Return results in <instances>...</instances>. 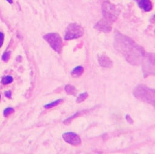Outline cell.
I'll use <instances>...</instances> for the list:
<instances>
[{
    "instance_id": "cell-3",
    "label": "cell",
    "mask_w": 155,
    "mask_h": 154,
    "mask_svg": "<svg viewBox=\"0 0 155 154\" xmlns=\"http://www.w3.org/2000/svg\"><path fill=\"white\" fill-rule=\"evenodd\" d=\"M45 41L50 45V46L52 48L56 53H60L62 51L63 47V42L62 38L58 33H48L43 36Z\"/></svg>"
},
{
    "instance_id": "cell-10",
    "label": "cell",
    "mask_w": 155,
    "mask_h": 154,
    "mask_svg": "<svg viewBox=\"0 0 155 154\" xmlns=\"http://www.w3.org/2000/svg\"><path fill=\"white\" fill-rule=\"evenodd\" d=\"M84 73V68L81 66H78L75 67L73 70L71 74L73 77L77 78V77L80 76Z\"/></svg>"
},
{
    "instance_id": "cell-9",
    "label": "cell",
    "mask_w": 155,
    "mask_h": 154,
    "mask_svg": "<svg viewBox=\"0 0 155 154\" xmlns=\"http://www.w3.org/2000/svg\"><path fill=\"white\" fill-rule=\"evenodd\" d=\"M139 7L145 12L151 11L153 9V4L150 0H139Z\"/></svg>"
},
{
    "instance_id": "cell-4",
    "label": "cell",
    "mask_w": 155,
    "mask_h": 154,
    "mask_svg": "<svg viewBox=\"0 0 155 154\" xmlns=\"http://www.w3.org/2000/svg\"><path fill=\"white\" fill-rule=\"evenodd\" d=\"M84 33V29L81 25L75 23L70 24L66 29L64 39L66 40L78 39L83 36Z\"/></svg>"
},
{
    "instance_id": "cell-22",
    "label": "cell",
    "mask_w": 155,
    "mask_h": 154,
    "mask_svg": "<svg viewBox=\"0 0 155 154\" xmlns=\"http://www.w3.org/2000/svg\"><path fill=\"white\" fill-rule=\"evenodd\" d=\"M0 98H1V95H0Z\"/></svg>"
},
{
    "instance_id": "cell-16",
    "label": "cell",
    "mask_w": 155,
    "mask_h": 154,
    "mask_svg": "<svg viewBox=\"0 0 155 154\" xmlns=\"http://www.w3.org/2000/svg\"><path fill=\"white\" fill-rule=\"evenodd\" d=\"M15 112V110L14 108H6L5 110L4 111V116L5 117H8V115H10L13 112Z\"/></svg>"
},
{
    "instance_id": "cell-2",
    "label": "cell",
    "mask_w": 155,
    "mask_h": 154,
    "mask_svg": "<svg viewBox=\"0 0 155 154\" xmlns=\"http://www.w3.org/2000/svg\"><path fill=\"white\" fill-rule=\"evenodd\" d=\"M133 94L136 98L148 104H154V90L147 87L141 85L135 88Z\"/></svg>"
},
{
    "instance_id": "cell-1",
    "label": "cell",
    "mask_w": 155,
    "mask_h": 154,
    "mask_svg": "<svg viewBox=\"0 0 155 154\" xmlns=\"http://www.w3.org/2000/svg\"><path fill=\"white\" fill-rule=\"evenodd\" d=\"M116 49L123 55L126 60L134 65H139L144 56V51L139 46L130 38L117 35L115 37Z\"/></svg>"
},
{
    "instance_id": "cell-7",
    "label": "cell",
    "mask_w": 155,
    "mask_h": 154,
    "mask_svg": "<svg viewBox=\"0 0 155 154\" xmlns=\"http://www.w3.org/2000/svg\"><path fill=\"white\" fill-rule=\"evenodd\" d=\"M95 27L98 30L104 31L106 33H108L112 30V27L110 24L106 21L101 20L99 22L97 23Z\"/></svg>"
},
{
    "instance_id": "cell-8",
    "label": "cell",
    "mask_w": 155,
    "mask_h": 154,
    "mask_svg": "<svg viewBox=\"0 0 155 154\" xmlns=\"http://www.w3.org/2000/svg\"><path fill=\"white\" fill-rule=\"evenodd\" d=\"M99 65L104 68H110L112 66V61L109 57L106 55H102L99 57Z\"/></svg>"
},
{
    "instance_id": "cell-21",
    "label": "cell",
    "mask_w": 155,
    "mask_h": 154,
    "mask_svg": "<svg viewBox=\"0 0 155 154\" xmlns=\"http://www.w3.org/2000/svg\"><path fill=\"white\" fill-rule=\"evenodd\" d=\"M6 1H7L10 4H12V3H13V0H6Z\"/></svg>"
},
{
    "instance_id": "cell-15",
    "label": "cell",
    "mask_w": 155,
    "mask_h": 154,
    "mask_svg": "<svg viewBox=\"0 0 155 154\" xmlns=\"http://www.w3.org/2000/svg\"><path fill=\"white\" fill-rule=\"evenodd\" d=\"M13 80H14V79H13L12 76H8L2 79V83L4 85H8L9 84V83H11Z\"/></svg>"
},
{
    "instance_id": "cell-13",
    "label": "cell",
    "mask_w": 155,
    "mask_h": 154,
    "mask_svg": "<svg viewBox=\"0 0 155 154\" xmlns=\"http://www.w3.org/2000/svg\"><path fill=\"white\" fill-rule=\"evenodd\" d=\"M83 112H84L82 111V112H77V113L73 115H72V117H70L68 118L67 119H66L65 121H64V124H66V125L70 124V123L72 122V120H73L75 118H76V117H77L80 116V115H81V114H83Z\"/></svg>"
},
{
    "instance_id": "cell-14",
    "label": "cell",
    "mask_w": 155,
    "mask_h": 154,
    "mask_svg": "<svg viewBox=\"0 0 155 154\" xmlns=\"http://www.w3.org/2000/svg\"><path fill=\"white\" fill-rule=\"evenodd\" d=\"M88 94L87 93H84L80 94V95L77 98L76 102L78 103V104H80V103L86 100V99L88 97Z\"/></svg>"
},
{
    "instance_id": "cell-11",
    "label": "cell",
    "mask_w": 155,
    "mask_h": 154,
    "mask_svg": "<svg viewBox=\"0 0 155 154\" xmlns=\"http://www.w3.org/2000/svg\"><path fill=\"white\" fill-rule=\"evenodd\" d=\"M65 90L66 93L70 95H75L77 93V90L76 88L72 85H67L65 87Z\"/></svg>"
},
{
    "instance_id": "cell-17",
    "label": "cell",
    "mask_w": 155,
    "mask_h": 154,
    "mask_svg": "<svg viewBox=\"0 0 155 154\" xmlns=\"http://www.w3.org/2000/svg\"><path fill=\"white\" fill-rule=\"evenodd\" d=\"M10 52H5L3 54V56H2V59L5 61V62H7L9 57H10Z\"/></svg>"
},
{
    "instance_id": "cell-5",
    "label": "cell",
    "mask_w": 155,
    "mask_h": 154,
    "mask_svg": "<svg viewBox=\"0 0 155 154\" xmlns=\"http://www.w3.org/2000/svg\"><path fill=\"white\" fill-rule=\"evenodd\" d=\"M62 138L65 142L71 145L78 146L81 143V140L78 135L75 132H69L62 135Z\"/></svg>"
},
{
    "instance_id": "cell-19",
    "label": "cell",
    "mask_w": 155,
    "mask_h": 154,
    "mask_svg": "<svg viewBox=\"0 0 155 154\" xmlns=\"http://www.w3.org/2000/svg\"><path fill=\"white\" fill-rule=\"evenodd\" d=\"M126 120H127V122L128 123H133V120L132 119V118L130 117V116H129V115H127V116L126 117Z\"/></svg>"
},
{
    "instance_id": "cell-18",
    "label": "cell",
    "mask_w": 155,
    "mask_h": 154,
    "mask_svg": "<svg viewBox=\"0 0 155 154\" xmlns=\"http://www.w3.org/2000/svg\"><path fill=\"white\" fill-rule=\"evenodd\" d=\"M4 34L1 32H0V47H1L3 42H4Z\"/></svg>"
},
{
    "instance_id": "cell-12",
    "label": "cell",
    "mask_w": 155,
    "mask_h": 154,
    "mask_svg": "<svg viewBox=\"0 0 155 154\" xmlns=\"http://www.w3.org/2000/svg\"><path fill=\"white\" fill-rule=\"evenodd\" d=\"M62 100L61 99H59V100H57L55 102H51L50 103V104H46V105L44 106V108H46V109H50V108H53L58 105H60L61 103H62Z\"/></svg>"
},
{
    "instance_id": "cell-6",
    "label": "cell",
    "mask_w": 155,
    "mask_h": 154,
    "mask_svg": "<svg viewBox=\"0 0 155 154\" xmlns=\"http://www.w3.org/2000/svg\"><path fill=\"white\" fill-rule=\"evenodd\" d=\"M102 11L106 20L112 21L116 19L115 9L112 5L108 4V3H106L103 5Z\"/></svg>"
},
{
    "instance_id": "cell-20",
    "label": "cell",
    "mask_w": 155,
    "mask_h": 154,
    "mask_svg": "<svg viewBox=\"0 0 155 154\" xmlns=\"http://www.w3.org/2000/svg\"><path fill=\"white\" fill-rule=\"evenodd\" d=\"M5 97H7L8 98H11V96H12V93L10 91H6L5 93Z\"/></svg>"
}]
</instances>
